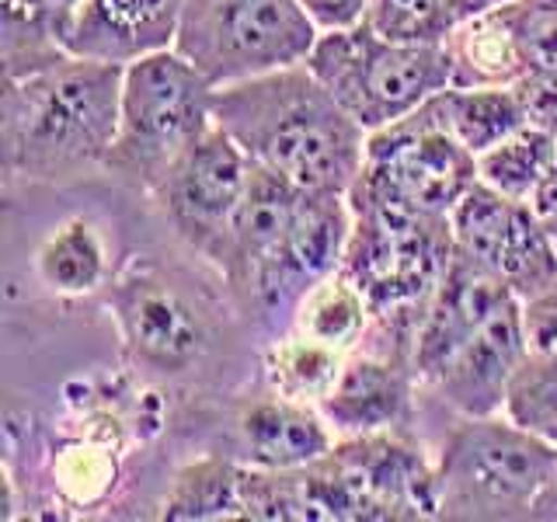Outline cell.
<instances>
[{"mask_svg":"<svg viewBox=\"0 0 557 522\" xmlns=\"http://www.w3.org/2000/svg\"><path fill=\"white\" fill-rule=\"evenodd\" d=\"M122 70L63 52L0 87V161L8 182L70 185L104 171L119 133Z\"/></svg>","mask_w":557,"mask_h":522,"instance_id":"6da1fadb","label":"cell"},{"mask_svg":"<svg viewBox=\"0 0 557 522\" xmlns=\"http://www.w3.org/2000/svg\"><path fill=\"white\" fill-rule=\"evenodd\" d=\"M216 126L251 164L324 196H348L370 139L307 63L216 87Z\"/></svg>","mask_w":557,"mask_h":522,"instance_id":"7a4b0ae2","label":"cell"},{"mask_svg":"<svg viewBox=\"0 0 557 522\" xmlns=\"http://www.w3.org/2000/svg\"><path fill=\"white\" fill-rule=\"evenodd\" d=\"M348 209L352 234L342 272L370 300L373 327L411 345L418 318L457 251L449 220L366 196H348Z\"/></svg>","mask_w":557,"mask_h":522,"instance_id":"3957f363","label":"cell"},{"mask_svg":"<svg viewBox=\"0 0 557 522\" xmlns=\"http://www.w3.org/2000/svg\"><path fill=\"white\" fill-rule=\"evenodd\" d=\"M557 467V446L509 414H457L435 457L440 519H530Z\"/></svg>","mask_w":557,"mask_h":522,"instance_id":"277c9868","label":"cell"},{"mask_svg":"<svg viewBox=\"0 0 557 522\" xmlns=\"http://www.w3.org/2000/svg\"><path fill=\"white\" fill-rule=\"evenodd\" d=\"M216 126V87L178 49H164L122 70L119 133L104 171L136 191H150L168 167Z\"/></svg>","mask_w":557,"mask_h":522,"instance_id":"5b68a950","label":"cell"},{"mask_svg":"<svg viewBox=\"0 0 557 522\" xmlns=\"http://www.w3.org/2000/svg\"><path fill=\"white\" fill-rule=\"evenodd\" d=\"M307 66L366 133L394 126L453 84L446 42H397L366 22L321 32Z\"/></svg>","mask_w":557,"mask_h":522,"instance_id":"8992f818","label":"cell"},{"mask_svg":"<svg viewBox=\"0 0 557 522\" xmlns=\"http://www.w3.org/2000/svg\"><path fill=\"white\" fill-rule=\"evenodd\" d=\"M310 519H440L435 460L405 432L338 439L324 460L304 467Z\"/></svg>","mask_w":557,"mask_h":522,"instance_id":"52a82bcc","label":"cell"},{"mask_svg":"<svg viewBox=\"0 0 557 522\" xmlns=\"http://www.w3.org/2000/svg\"><path fill=\"white\" fill-rule=\"evenodd\" d=\"M318 35L300 0H185L174 49L213 87H226L307 63Z\"/></svg>","mask_w":557,"mask_h":522,"instance_id":"ba28073f","label":"cell"},{"mask_svg":"<svg viewBox=\"0 0 557 522\" xmlns=\"http://www.w3.org/2000/svg\"><path fill=\"white\" fill-rule=\"evenodd\" d=\"M104 303L122 352L144 373L185 376L213 348V324L202 303L150 258H129L104 286Z\"/></svg>","mask_w":557,"mask_h":522,"instance_id":"9c48e42d","label":"cell"},{"mask_svg":"<svg viewBox=\"0 0 557 522\" xmlns=\"http://www.w3.org/2000/svg\"><path fill=\"white\" fill-rule=\"evenodd\" d=\"M478 182V157L422 109L366 139V161L348 196L446 216Z\"/></svg>","mask_w":557,"mask_h":522,"instance_id":"30bf717a","label":"cell"},{"mask_svg":"<svg viewBox=\"0 0 557 522\" xmlns=\"http://www.w3.org/2000/svg\"><path fill=\"white\" fill-rule=\"evenodd\" d=\"M251 157L234 144V136L213 126L168 167L150 191L174 237L216 272L231 251L237 213L251 185Z\"/></svg>","mask_w":557,"mask_h":522,"instance_id":"8fae6325","label":"cell"},{"mask_svg":"<svg viewBox=\"0 0 557 522\" xmlns=\"http://www.w3.org/2000/svg\"><path fill=\"white\" fill-rule=\"evenodd\" d=\"M348 234H352L348 196L307 191L286 237L231 300L258 327H289L304 296L342 269Z\"/></svg>","mask_w":557,"mask_h":522,"instance_id":"7c38bea8","label":"cell"},{"mask_svg":"<svg viewBox=\"0 0 557 522\" xmlns=\"http://www.w3.org/2000/svg\"><path fill=\"white\" fill-rule=\"evenodd\" d=\"M449 231L457 251L492 269L519 300L557 278V240L530 202H516L474 182L453 206Z\"/></svg>","mask_w":557,"mask_h":522,"instance_id":"4fadbf2b","label":"cell"},{"mask_svg":"<svg viewBox=\"0 0 557 522\" xmlns=\"http://www.w3.org/2000/svg\"><path fill=\"white\" fill-rule=\"evenodd\" d=\"M376 335L383 345H359L356 352H348L335 387L318 405L338 439L405 432V425H411L414 418V397L422 383H418L411 365V345L387 335V331H376Z\"/></svg>","mask_w":557,"mask_h":522,"instance_id":"5bb4252c","label":"cell"},{"mask_svg":"<svg viewBox=\"0 0 557 522\" xmlns=\"http://www.w3.org/2000/svg\"><path fill=\"white\" fill-rule=\"evenodd\" d=\"M512 289L502 278L484 269L481 261L467 258L463 251H453L449 265L440 278V286L429 296L414 327L411 341V365L422 387L446 370V362L492 321V313L512 300Z\"/></svg>","mask_w":557,"mask_h":522,"instance_id":"9a60e30c","label":"cell"},{"mask_svg":"<svg viewBox=\"0 0 557 522\" xmlns=\"http://www.w3.org/2000/svg\"><path fill=\"white\" fill-rule=\"evenodd\" d=\"M527 356H530V341L527 331H522V303L519 296H512L446 362V370L425 390H432L457 414H502L512 376L519 373Z\"/></svg>","mask_w":557,"mask_h":522,"instance_id":"2e32d148","label":"cell"},{"mask_svg":"<svg viewBox=\"0 0 557 522\" xmlns=\"http://www.w3.org/2000/svg\"><path fill=\"white\" fill-rule=\"evenodd\" d=\"M185 0H84L66 28V52L129 66L174 49Z\"/></svg>","mask_w":557,"mask_h":522,"instance_id":"e0dca14e","label":"cell"},{"mask_svg":"<svg viewBox=\"0 0 557 522\" xmlns=\"http://www.w3.org/2000/svg\"><path fill=\"white\" fill-rule=\"evenodd\" d=\"M240 463L265 470H296L324 460L335 449L338 435L331 432L318 405L293 400L269 390L240 408L237 422Z\"/></svg>","mask_w":557,"mask_h":522,"instance_id":"ac0fdd59","label":"cell"},{"mask_svg":"<svg viewBox=\"0 0 557 522\" xmlns=\"http://www.w3.org/2000/svg\"><path fill=\"white\" fill-rule=\"evenodd\" d=\"M304 196L307 191L296 188L293 182L278 178V174L258 167V164L251 167V185H248V196H244V206L237 213L231 251H226V261L220 265V278H223L226 293L234 296L244 283H248L251 272L272 254L275 244L286 237Z\"/></svg>","mask_w":557,"mask_h":522,"instance_id":"d6986e66","label":"cell"},{"mask_svg":"<svg viewBox=\"0 0 557 522\" xmlns=\"http://www.w3.org/2000/svg\"><path fill=\"white\" fill-rule=\"evenodd\" d=\"M422 112L457 136L470 153H484L509 139L522 126H530L527 104L516 87H460L449 84L440 95H432Z\"/></svg>","mask_w":557,"mask_h":522,"instance_id":"ffe728a7","label":"cell"},{"mask_svg":"<svg viewBox=\"0 0 557 522\" xmlns=\"http://www.w3.org/2000/svg\"><path fill=\"white\" fill-rule=\"evenodd\" d=\"M84 0H0V70L28 74L60 60L66 28Z\"/></svg>","mask_w":557,"mask_h":522,"instance_id":"44dd1931","label":"cell"},{"mask_svg":"<svg viewBox=\"0 0 557 522\" xmlns=\"http://www.w3.org/2000/svg\"><path fill=\"white\" fill-rule=\"evenodd\" d=\"M35 275L57 296L98 293L112 278L109 244L91 220L70 216L42 240L39 254H35Z\"/></svg>","mask_w":557,"mask_h":522,"instance_id":"7402d4cb","label":"cell"},{"mask_svg":"<svg viewBox=\"0 0 557 522\" xmlns=\"http://www.w3.org/2000/svg\"><path fill=\"white\" fill-rule=\"evenodd\" d=\"M289 327L313 341L338 348V352H356L370 338L373 307L366 300V293L338 269L304 296Z\"/></svg>","mask_w":557,"mask_h":522,"instance_id":"603a6c76","label":"cell"},{"mask_svg":"<svg viewBox=\"0 0 557 522\" xmlns=\"http://www.w3.org/2000/svg\"><path fill=\"white\" fill-rule=\"evenodd\" d=\"M345 356L348 352H338V348L313 341L300 335V331L286 327L265 348V387L293 400L321 405L327 390L335 387Z\"/></svg>","mask_w":557,"mask_h":522,"instance_id":"cb8c5ba5","label":"cell"},{"mask_svg":"<svg viewBox=\"0 0 557 522\" xmlns=\"http://www.w3.org/2000/svg\"><path fill=\"white\" fill-rule=\"evenodd\" d=\"M244 463L206 457L174 474L161 519H244Z\"/></svg>","mask_w":557,"mask_h":522,"instance_id":"d4e9b609","label":"cell"},{"mask_svg":"<svg viewBox=\"0 0 557 522\" xmlns=\"http://www.w3.org/2000/svg\"><path fill=\"white\" fill-rule=\"evenodd\" d=\"M554 147L557 136L530 122L509 139H502L498 147L478 153V182L492 185L516 202L533 206L536 188L544 185L547 167L554 161Z\"/></svg>","mask_w":557,"mask_h":522,"instance_id":"484cf974","label":"cell"},{"mask_svg":"<svg viewBox=\"0 0 557 522\" xmlns=\"http://www.w3.org/2000/svg\"><path fill=\"white\" fill-rule=\"evenodd\" d=\"M495 11L509 35L519 84L557 74V0H509Z\"/></svg>","mask_w":557,"mask_h":522,"instance_id":"4316f807","label":"cell"},{"mask_svg":"<svg viewBox=\"0 0 557 522\" xmlns=\"http://www.w3.org/2000/svg\"><path fill=\"white\" fill-rule=\"evenodd\" d=\"M505 414L557 446V352H530L512 376Z\"/></svg>","mask_w":557,"mask_h":522,"instance_id":"83f0119b","label":"cell"},{"mask_svg":"<svg viewBox=\"0 0 557 522\" xmlns=\"http://www.w3.org/2000/svg\"><path fill=\"white\" fill-rule=\"evenodd\" d=\"M362 22L397 42H446L457 25L449 0H366Z\"/></svg>","mask_w":557,"mask_h":522,"instance_id":"f1b7e54d","label":"cell"},{"mask_svg":"<svg viewBox=\"0 0 557 522\" xmlns=\"http://www.w3.org/2000/svg\"><path fill=\"white\" fill-rule=\"evenodd\" d=\"M519 303L530 352H557V278Z\"/></svg>","mask_w":557,"mask_h":522,"instance_id":"f546056e","label":"cell"},{"mask_svg":"<svg viewBox=\"0 0 557 522\" xmlns=\"http://www.w3.org/2000/svg\"><path fill=\"white\" fill-rule=\"evenodd\" d=\"M516 91L522 95V104H527V115L533 126L557 136V74L530 77L516 84Z\"/></svg>","mask_w":557,"mask_h":522,"instance_id":"4dcf8cb0","label":"cell"},{"mask_svg":"<svg viewBox=\"0 0 557 522\" xmlns=\"http://www.w3.org/2000/svg\"><path fill=\"white\" fill-rule=\"evenodd\" d=\"M321 32L348 28L366 17V0H300Z\"/></svg>","mask_w":557,"mask_h":522,"instance_id":"1f68e13d","label":"cell"},{"mask_svg":"<svg viewBox=\"0 0 557 522\" xmlns=\"http://www.w3.org/2000/svg\"><path fill=\"white\" fill-rule=\"evenodd\" d=\"M533 209H536V216L544 220V223L557 216V147H554V161L547 167V178H544V185H540L536 196H533Z\"/></svg>","mask_w":557,"mask_h":522,"instance_id":"d6a6232c","label":"cell"},{"mask_svg":"<svg viewBox=\"0 0 557 522\" xmlns=\"http://www.w3.org/2000/svg\"><path fill=\"white\" fill-rule=\"evenodd\" d=\"M530 519H540V522H557V467H554V474H550V481H547V487H544V495L536 498Z\"/></svg>","mask_w":557,"mask_h":522,"instance_id":"836d02e7","label":"cell"},{"mask_svg":"<svg viewBox=\"0 0 557 522\" xmlns=\"http://www.w3.org/2000/svg\"><path fill=\"white\" fill-rule=\"evenodd\" d=\"M502 4H509V0H449V11H453V22L460 25L467 17H478L492 8H502Z\"/></svg>","mask_w":557,"mask_h":522,"instance_id":"e575fe53","label":"cell"},{"mask_svg":"<svg viewBox=\"0 0 557 522\" xmlns=\"http://www.w3.org/2000/svg\"><path fill=\"white\" fill-rule=\"evenodd\" d=\"M547 231H550V237L557 240V216H554V220H547Z\"/></svg>","mask_w":557,"mask_h":522,"instance_id":"d590c367","label":"cell"}]
</instances>
